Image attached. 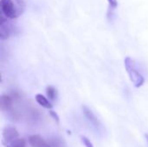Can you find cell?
<instances>
[{
  "label": "cell",
  "instance_id": "cell-16",
  "mask_svg": "<svg viewBox=\"0 0 148 147\" xmlns=\"http://www.w3.org/2000/svg\"><path fill=\"white\" fill-rule=\"evenodd\" d=\"M147 139H148V135H147Z\"/></svg>",
  "mask_w": 148,
  "mask_h": 147
},
{
  "label": "cell",
  "instance_id": "cell-14",
  "mask_svg": "<svg viewBox=\"0 0 148 147\" xmlns=\"http://www.w3.org/2000/svg\"><path fill=\"white\" fill-rule=\"evenodd\" d=\"M51 147H64L62 145V142L59 139H54L51 143H50Z\"/></svg>",
  "mask_w": 148,
  "mask_h": 147
},
{
  "label": "cell",
  "instance_id": "cell-4",
  "mask_svg": "<svg viewBox=\"0 0 148 147\" xmlns=\"http://www.w3.org/2000/svg\"><path fill=\"white\" fill-rule=\"evenodd\" d=\"M19 139L17 130L13 126H5L3 130V142L5 146H8L16 139Z\"/></svg>",
  "mask_w": 148,
  "mask_h": 147
},
{
  "label": "cell",
  "instance_id": "cell-1",
  "mask_svg": "<svg viewBox=\"0 0 148 147\" xmlns=\"http://www.w3.org/2000/svg\"><path fill=\"white\" fill-rule=\"evenodd\" d=\"M124 62H125V68H126V70L129 76L130 81H132V83L134 84L135 88H140L145 83V78L139 72L135 61L133 58L127 56L126 57Z\"/></svg>",
  "mask_w": 148,
  "mask_h": 147
},
{
  "label": "cell",
  "instance_id": "cell-11",
  "mask_svg": "<svg viewBox=\"0 0 148 147\" xmlns=\"http://www.w3.org/2000/svg\"><path fill=\"white\" fill-rule=\"evenodd\" d=\"M46 93H47V95L48 97L50 99V100H55L56 97V89L52 87V86H49L46 89Z\"/></svg>",
  "mask_w": 148,
  "mask_h": 147
},
{
  "label": "cell",
  "instance_id": "cell-13",
  "mask_svg": "<svg viewBox=\"0 0 148 147\" xmlns=\"http://www.w3.org/2000/svg\"><path fill=\"white\" fill-rule=\"evenodd\" d=\"M81 139H82V141L83 145L86 147H94L93 143L90 141V139H89L88 138H87V137H85V136H82Z\"/></svg>",
  "mask_w": 148,
  "mask_h": 147
},
{
  "label": "cell",
  "instance_id": "cell-15",
  "mask_svg": "<svg viewBox=\"0 0 148 147\" xmlns=\"http://www.w3.org/2000/svg\"><path fill=\"white\" fill-rule=\"evenodd\" d=\"M49 114H50V116L53 118V120H55V121H56L57 123H59V116L57 115V113H56V112H54V111H50L49 112Z\"/></svg>",
  "mask_w": 148,
  "mask_h": 147
},
{
  "label": "cell",
  "instance_id": "cell-7",
  "mask_svg": "<svg viewBox=\"0 0 148 147\" xmlns=\"http://www.w3.org/2000/svg\"><path fill=\"white\" fill-rule=\"evenodd\" d=\"M13 101L12 98L10 95L3 94L1 96V101H0V109L2 112H8L12 108Z\"/></svg>",
  "mask_w": 148,
  "mask_h": 147
},
{
  "label": "cell",
  "instance_id": "cell-12",
  "mask_svg": "<svg viewBox=\"0 0 148 147\" xmlns=\"http://www.w3.org/2000/svg\"><path fill=\"white\" fill-rule=\"evenodd\" d=\"M108 1L109 3V10H108V15H109L110 12H113V10L117 7L118 2H117V0H108Z\"/></svg>",
  "mask_w": 148,
  "mask_h": 147
},
{
  "label": "cell",
  "instance_id": "cell-5",
  "mask_svg": "<svg viewBox=\"0 0 148 147\" xmlns=\"http://www.w3.org/2000/svg\"><path fill=\"white\" fill-rule=\"evenodd\" d=\"M82 111H83V113L85 115V117L88 119V120L95 126L98 127L101 126V123H100V120L99 119L95 116V114L92 112V110L90 108H88L87 106H82Z\"/></svg>",
  "mask_w": 148,
  "mask_h": 147
},
{
  "label": "cell",
  "instance_id": "cell-9",
  "mask_svg": "<svg viewBox=\"0 0 148 147\" xmlns=\"http://www.w3.org/2000/svg\"><path fill=\"white\" fill-rule=\"evenodd\" d=\"M15 1V3H16V10H17V14H18V16H21L24 10H25V1L24 0H14Z\"/></svg>",
  "mask_w": 148,
  "mask_h": 147
},
{
  "label": "cell",
  "instance_id": "cell-3",
  "mask_svg": "<svg viewBox=\"0 0 148 147\" xmlns=\"http://www.w3.org/2000/svg\"><path fill=\"white\" fill-rule=\"evenodd\" d=\"M1 13H3L7 18L12 20L18 17L16 3L14 0H0Z\"/></svg>",
  "mask_w": 148,
  "mask_h": 147
},
{
  "label": "cell",
  "instance_id": "cell-2",
  "mask_svg": "<svg viewBox=\"0 0 148 147\" xmlns=\"http://www.w3.org/2000/svg\"><path fill=\"white\" fill-rule=\"evenodd\" d=\"M3 13H0V38L5 40L16 31V26Z\"/></svg>",
  "mask_w": 148,
  "mask_h": 147
},
{
  "label": "cell",
  "instance_id": "cell-10",
  "mask_svg": "<svg viewBox=\"0 0 148 147\" xmlns=\"http://www.w3.org/2000/svg\"><path fill=\"white\" fill-rule=\"evenodd\" d=\"M6 147H26V141L23 139H17Z\"/></svg>",
  "mask_w": 148,
  "mask_h": 147
},
{
  "label": "cell",
  "instance_id": "cell-6",
  "mask_svg": "<svg viewBox=\"0 0 148 147\" xmlns=\"http://www.w3.org/2000/svg\"><path fill=\"white\" fill-rule=\"evenodd\" d=\"M29 144L32 147H51L40 135H31L29 138Z\"/></svg>",
  "mask_w": 148,
  "mask_h": 147
},
{
  "label": "cell",
  "instance_id": "cell-8",
  "mask_svg": "<svg viewBox=\"0 0 148 147\" xmlns=\"http://www.w3.org/2000/svg\"><path fill=\"white\" fill-rule=\"evenodd\" d=\"M36 101L40 105V106H42V107H44V108H46V109H51L52 108V104L50 103V101L44 96V95H42V94H37L36 95Z\"/></svg>",
  "mask_w": 148,
  "mask_h": 147
}]
</instances>
